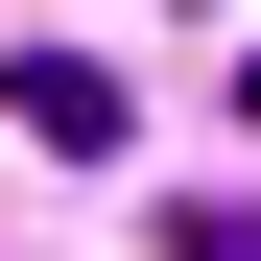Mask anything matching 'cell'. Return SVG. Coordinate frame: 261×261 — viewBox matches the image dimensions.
<instances>
[{"instance_id": "6da1fadb", "label": "cell", "mask_w": 261, "mask_h": 261, "mask_svg": "<svg viewBox=\"0 0 261 261\" xmlns=\"http://www.w3.org/2000/svg\"><path fill=\"white\" fill-rule=\"evenodd\" d=\"M0 119H24L48 166H119V71H95V48H24V71H0Z\"/></svg>"}, {"instance_id": "7a4b0ae2", "label": "cell", "mask_w": 261, "mask_h": 261, "mask_svg": "<svg viewBox=\"0 0 261 261\" xmlns=\"http://www.w3.org/2000/svg\"><path fill=\"white\" fill-rule=\"evenodd\" d=\"M166 261H261V214H238V190H190V214H166Z\"/></svg>"}]
</instances>
